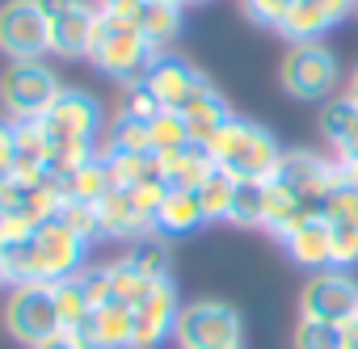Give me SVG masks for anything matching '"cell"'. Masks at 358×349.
<instances>
[{"label":"cell","mask_w":358,"mask_h":349,"mask_svg":"<svg viewBox=\"0 0 358 349\" xmlns=\"http://www.w3.org/2000/svg\"><path fill=\"white\" fill-rule=\"evenodd\" d=\"M241 9H245V17H249V22L278 30V22H282V17H287V9H291V0H241Z\"/></svg>","instance_id":"obj_37"},{"label":"cell","mask_w":358,"mask_h":349,"mask_svg":"<svg viewBox=\"0 0 358 349\" xmlns=\"http://www.w3.org/2000/svg\"><path fill=\"white\" fill-rule=\"evenodd\" d=\"M148 89H152V97L160 101V110H177L182 114L194 97H203L207 89H215L190 59H182V55H160L156 64H152V72H148V80H143Z\"/></svg>","instance_id":"obj_12"},{"label":"cell","mask_w":358,"mask_h":349,"mask_svg":"<svg viewBox=\"0 0 358 349\" xmlns=\"http://www.w3.org/2000/svg\"><path fill=\"white\" fill-rule=\"evenodd\" d=\"M320 135H324V143L333 147L337 160L358 156V101H350L345 93L329 97L324 110H320Z\"/></svg>","instance_id":"obj_19"},{"label":"cell","mask_w":358,"mask_h":349,"mask_svg":"<svg viewBox=\"0 0 358 349\" xmlns=\"http://www.w3.org/2000/svg\"><path fill=\"white\" fill-rule=\"evenodd\" d=\"M148 135H152V151H177V147L194 143L186 118L177 114V110H160V114H152V118H148Z\"/></svg>","instance_id":"obj_28"},{"label":"cell","mask_w":358,"mask_h":349,"mask_svg":"<svg viewBox=\"0 0 358 349\" xmlns=\"http://www.w3.org/2000/svg\"><path fill=\"white\" fill-rule=\"evenodd\" d=\"M320 215H324L329 223H358V190L341 181V186L320 202Z\"/></svg>","instance_id":"obj_34"},{"label":"cell","mask_w":358,"mask_h":349,"mask_svg":"<svg viewBox=\"0 0 358 349\" xmlns=\"http://www.w3.org/2000/svg\"><path fill=\"white\" fill-rule=\"evenodd\" d=\"M341 349H358V315H350L341 324Z\"/></svg>","instance_id":"obj_43"},{"label":"cell","mask_w":358,"mask_h":349,"mask_svg":"<svg viewBox=\"0 0 358 349\" xmlns=\"http://www.w3.org/2000/svg\"><path fill=\"white\" fill-rule=\"evenodd\" d=\"M89 59H93L97 72H106L110 80H118L122 89H131V84H143L148 80V72L160 59V51L143 38V30L118 26L110 17H101V9H97V30H93Z\"/></svg>","instance_id":"obj_2"},{"label":"cell","mask_w":358,"mask_h":349,"mask_svg":"<svg viewBox=\"0 0 358 349\" xmlns=\"http://www.w3.org/2000/svg\"><path fill=\"white\" fill-rule=\"evenodd\" d=\"M59 93H64V80L43 59H17L0 76V105H5V114L13 122L43 118L59 101Z\"/></svg>","instance_id":"obj_4"},{"label":"cell","mask_w":358,"mask_h":349,"mask_svg":"<svg viewBox=\"0 0 358 349\" xmlns=\"http://www.w3.org/2000/svg\"><path fill=\"white\" fill-rule=\"evenodd\" d=\"M299 315L341 328L350 315H358V278H350V269H337V265L312 274L299 295Z\"/></svg>","instance_id":"obj_9"},{"label":"cell","mask_w":358,"mask_h":349,"mask_svg":"<svg viewBox=\"0 0 358 349\" xmlns=\"http://www.w3.org/2000/svg\"><path fill=\"white\" fill-rule=\"evenodd\" d=\"M316 207H308L295 190H287L282 181H266V219H262V228L270 232V236H287V232H295L308 215H312Z\"/></svg>","instance_id":"obj_20"},{"label":"cell","mask_w":358,"mask_h":349,"mask_svg":"<svg viewBox=\"0 0 358 349\" xmlns=\"http://www.w3.org/2000/svg\"><path fill=\"white\" fill-rule=\"evenodd\" d=\"M148 5H173V9H182V5H190V0H148Z\"/></svg>","instance_id":"obj_48"},{"label":"cell","mask_w":358,"mask_h":349,"mask_svg":"<svg viewBox=\"0 0 358 349\" xmlns=\"http://www.w3.org/2000/svg\"><path fill=\"white\" fill-rule=\"evenodd\" d=\"M55 219H64L85 244H97V240H106L101 236V219H97V207L93 202H76V198H64V207H59V215Z\"/></svg>","instance_id":"obj_32"},{"label":"cell","mask_w":358,"mask_h":349,"mask_svg":"<svg viewBox=\"0 0 358 349\" xmlns=\"http://www.w3.org/2000/svg\"><path fill=\"white\" fill-rule=\"evenodd\" d=\"M38 122H43V131H47L51 143H76V139H93V143H97V135H101V126H106L97 97H89V93H80V89H64L59 101H55Z\"/></svg>","instance_id":"obj_11"},{"label":"cell","mask_w":358,"mask_h":349,"mask_svg":"<svg viewBox=\"0 0 358 349\" xmlns=\"http://www.w3.org/2000/svg\"><path fill=\"white\" fill-rule=\"evenodd\" d=\"M341 93H345L350 101H358V64L350 68V76H345V89H341Z\"/></svg>","instance_id":"obj_45"},{"label":"cell","mask_w":358,"mask_h":349,"mask_svg":"<svg viewBox=\"0 0 358 349\" xmlns=\"http://www.w3.org/2000/svg\"><path fill=\"white\" fill-rule=\"evenodd\" d=\"M110 282H114V299H118V303H127V307H135V303L156 286V282H152V278L131 261V257L110 261Z\"/></svg>","instance_id":"obj_27"},{"label":"cell","mask_w":358,"mask_h":349,"mask_svg":"<svg viewBox=\"0 0 358 349\" xmlns=\"http://www.w3.org/2000/svg\"><path fill=\"white\" fill-rule=\"evenodd\" d=\"M182 118H186V126H190V139L207 147V143L215 139V131L232 118V110H228V101H224L215 89H207L203 97H194V101L182 110Z\"/></svg>","instance_id":"obj_23"},{"label":"cell","mask_w":358,"mask_h":349,"mask_svg":"<svg viewBox=\"0 0 358 349\" xmlns=\"http://www.w3.org/2000/svg\"><path fill=\"white\" fill-rule=\"evenodd\" d=\"M34 349H76L68 336H55V341H43V345H34Z\"/></svg>","instance_id":"obj_46"},{"label":"cell","mask_w":358,"mask_h":349,"mask_svg":"<svg viewBox=\"0 0 358 349\" xmlns=\"http://www.w3.org/2000/svg\"><path fill=\"white\" fill-rule=\"evenodd\" d=\"M47 22H51V55L64 59H80L93 47V30H97V9L89 0H38Z\"/></svg>","instance_id":"obj_10"},{"label":"cell","mask_w":358,"mask_h":349,"mask_svg":"<svg viewBox=\"0 0 358 349\" xmlns=\"http://www.w3.org/2000/svg\"><path fill=\"white\" fill-rule=\"evenodd\" d=\"M232 198H236V181L228 177V172H220V168L199 186V202H203V211H207V223L228 219V215H232Z\"/></svg>","instance_id":"obj_30"},{"label":"cell","mask_w":358,"mask_h":349,"mask_svg":"<svg viewBox=\"0 0 358 349\" xmlns=\"http://www.w3.org/2000/svg\"><path fill=\"white\" fill-rule=\"evenodd\" d=\"M291 345L295 349H341V328L337 324H324V320L299 315V324L291 332Z\"/></svg>","instance_id":"obj_33"},{"label":"cell","mask_w":358,"mask_h":349,"mask_svg":"<svg viewBox=\"0 0 358 349\" xmlns=\"http://www.w3.org/2000/svg\"><path fill=\"white\" fill-rule=\"evenodd\" d=\"M76 278H80V286H85V295H89V307H93V311H97V307H106V303H114L110 265H85Z\"/></svg>","instance_id":"obj_35"},{"label":"cell","mask_w":358,"mask_h":349,"mask_svg":"<svg viewBox=\"0 0 358 349\" xmlns=\"http://www.w3.org/2000/svg\"><path fill=\"white\" fill-rule=\"evenodd\" d=\"M203 223H207V211L199 202V190H169L156 211V236H164V240L194 236Z\"/></svg>","instance_id":"obj_18"},{"label":"cell","mask_w":358,"mask_h":349,"mask_svg":"<svg viewBox=\"0 0 358 349\" xmlns=\"http://www.w3.org/2000/svg\"><path fill=\"white\" fill-rule=\"evenodd\" d=\"M0 51L13 64L51 55V22L38 0H5L0 5Z\"/></svg>","instance_id":"obj_7"},{"label":"cell","mask_w":358,"mask_h":349,"mask_svg":"<svg viewBox=\"0 0 358 349\" xmlns=\"http://www.w3.org/2000/svg\"><path fill=\"white\" fill-rule=\"evenodd\" d=\"M122 110L135 114V118H152V114H160V101L152 97L148 84H131V89L122 93Z\"/></svg>","instance_id":"obj_39"},{"label":"cell","mask_w":358,"mask_h":349,"mask_svg":"<svg viewBox=\"0 0 358 349\" xmlns=\"http://www.w3.org/2000/svg\"><path fill=\"white\" fill-rule=\"evenodd\" d=\"M207 151H211L215 168L228 172L232 181H274V172L282 164L278 139L266 126H257L249 118H236V114L215 131Z\"/></svg>","instance_id":"obj_1"},{"label":"cell","mask_w":358,"mask_h":349,"mask_svg":"<svg viewBox=\"0 0 358 349\" xmlns=\"http://www.w3.org/2000/svg\"><path fill=\"white\" fill-rule=\"evenodd\" d=\"M13 160H17V126L13 118H0V177L13 172Z\"/></svg>","instance_id":"obj_41"},{"label":"cell","mask_w":358,"mask_h":349,"mask_svg":"<svg viewBox=\"0 0 358 349\" xmlns=\"http://www.w3.org/2000/svg\"><path fill=\"white\" fill-rule=\"evenodd\" d=\"M114 151H152L148 118H135V114L118 110L97 135V156H114Z\"/></svg>","instance_id":"obj_21"},{"label":"cell","mask_w":358,"mask_h":349,"mask_svg":"<svg viewBox=\"0 0 358 349\" xmlns=\"http://www.w3.org/2000/svg\"><path fill=\"white\" fill-rule=\"evenodd\" d=\"M262 219H266V181H236V198H232L228 223L262 228Z\"/></svg>","instance_id":"obj_29"},{"label":"cell","mask_w":358,"mask_h":349,"mask_svg":"<svg viewBox=\"0 0 358 349\" xmlns=\"http://www.w3.org/2000/svg\"><path fill=\"white\" fill-rule=\"evenodd\" d=\"M93 207H97V219H101V236H106V240H127V244H135V240H143V236H156V223L135 207L131 190H110V194H101Z\"/></svg>","instance_id":"obj_16"},{"label":"cell","mask_w":358,"mask_h":349,"mask_svg":"<svg viewBox=\"0 0 358 349\" xmlns=\"http://www.w3.org/2000/svg\"><path fill=\"white\" fill-rule=\"evenodd\" d=\"M164 194H169V186L164 181H143V186H131V198H135V207L156 223V211H160V202H164Z\"/></svg>","instance_id":"obj_40"},{"label":"cell","mask_w":358,"mask_h":349,"mask_svg":"<svg viewBox=\"0 0 358 349\" xmlns=\"http://www.w3.org/2000/svg\"><path fill=\"white\" fill-rule=\"evenodd\" d=\"M274 181H282V186L295 190L308 207L320 211V202L341 186V160H337V156L308 151V147H295V151H282V164H278V172H274Z\"/></svg>","instance_id":"obj_8"},{"label":"cell","mask_w":358,"mask_h":349,"mask_svg":"<svg viewBox=\"0 0 358 349\" xmlns=\"http://www.w3.org/2000/svg\"><path fill=\"white\" fill-rule=\"evenodd\" d=\"M190 5H207V0H190Z\"/></svg>","instance_id":"obj_49"},{"label":"cell","mask_w":358,"mask_h":349,"mask_svg":"<svg viewBox=\"0 0 358 349\" xmlns=\"http://www.w3.org/2000/svg\"><path fill=\"white\" fill-rule=\"evenodd\" d=\"M341 181L358 190V156H345V160H341Z\"/></svg>","instance_id":"obj_44"},{"label":"cell","mask_w":358,"mask_h":349,"mask_svg":"<svg viewBox=\"0 0 358 349\" xmlns=\"http://www.w3.org/2000/svg\"><path fill=\"white\" fill-rule=\"evenodd\" d=\"M5 328H9L13 341H22L30 349L43 345V341L64 336V320H59L51 282H22V286H13V295L5 303Z\"/></svg>","instance_id":"obj_5"},{"label":"cell","mask_w":358,"mask_h":349,"mask_svg":"<svg viewBox=\"0 0 358 349\" xmlns=\"http://www.w3.org/2000/svg\"><path fill=\"white\" fill-rule=\"evenodd\" d=\"M51 290H55V307H59L64 332L80 328V324L93 315V307H89V295H85V286H80V278H76V274H72V278H59V282H51Z\"/></svg>","instance_id":"obj_26"},{"label":"cell","mask_w":358,"mask_h":349,"mask_svg":"<svg viewBox=\"0 0 358 349\" xmlns=\"http://www.w3.org/2000/svg\"><path fill=\"white\" fill-rule=\"evenodd\" d=\"M131 311H135V341H131V349H160V345L173 336V328H177V311H182L173 278L156 282V286H152Z\"/></svg>","instance_id":"obj_13"},{"label":"cell","mask_w":358,"mask_h":349,"mask_svg":"<svg viewBox=\"0 0 358 349\" xmlns=\"http://www.w3.org/2000/svg\"><path fill=\"white\" fill-rule=\"evenodd\" d=\"M156 156H160V177L169 190H199L215 172V160L203 143H186L177 151H156Z\"/></svg>","instance_id":"obj_17"},{"label":"cell","mask_w":358,"mask_h":349,"mask_svg":"<svg viewBox=\"0 0 358 349\" xmlns=\"http://www.w3.org/2000/svg\"><path fill=\"white\" fill-rule=\"evenodd\" d=\"M64 336L76 349H131V341H135V311L114 299V303L97 307L80 328H72Z\"/></svg>","instance_id":"obj_14"},{"label":"cell","mask_w":358,"mask_h":349,"mask_svg":"<svg viewBox=\"0 0 358 349\" xmlns=\"http://www.w3.org/2000/svg\"><path fill=\"white\" fill-rule=\"evenodd\" d=\"M333 265L337 269L358 265V223H333Z\"/></svg>","instance_id":"obj_36"},{"label":"cell","mask_w":358,"mask_h":349,"mask_svg":"<svg viewBox=\"0 0 358 349\" xmlns=\"http://www.w3.org/2000/svg\"><path fill=\"white\" fill-rule=\"evenodd\" d=\"M139 30H143V38L164 55V51L177 43V34H182V9H173V5H148Z\"/></svg>","instance_id":"obj_25"},{"label":"cell","mask_w":358,"mask_h":349,"mask_svg":"<svg viewBox=\"0 0 358 349\" xmlns=\"http://www.w3.org/2000/svg\"><path fill=\"white\" fill-rule=\"evenodd\" d=\"M59 186H64V198H76V202H97L101 194H110V190H114L101 156H93V160H85L80 168H72Z\"/></svg>","instance_id":"obj_24"},{"label":"cell","mask_w":358,"mask_h":349,"mask_svg":"<svg viewBox=\"0 0 358 349\" xmlns=\"http://www.w3.org/2000/svg\"><path fill=\"white\" fill-rule=\"evenodd\" d=\"M329 30H333V17L316 5V0H291L287 17L278 22V34L287 43H324Z\"/></svg>","instance_id":"obj_22"},{"label":"cell","mask_w":358,"mask_h":349,"mask_svg":"<svg viewBox=\"0 0 358 349\" xmlns=\"http://www.w3.org/2000/svg\"><path fill=\"white\" fill-rule=\"evenodd\" d=\"M228 349H245V345H228Z\"/></svg>","instance_id":"obj_50"},{"label":"cell","mask_w":358,"mask_h":349,"mask_svg":"<svg viewBox=\"0 0 358 349\" xmlns=\"http://www.w3.org/2000/svg\"><path fill=\"white\" fill-rule=\"evenodd\" d=\"M173 341L182 349H228L245 345V320L224 299H194L177 311Z\"/></svg>","instance_id":"obj_3"},{"label":"cell","mask_w":358,"mask_h":349,"mask_svg":"<svg viewBox=\"0 0 358 349\" xmlns=\"http://www.w3.org/2000/svg\"><path fill=\"white\" fill-rule=\"evenodd\" d=\"M127 257H131L152 282H164V278H169V244H164V236H143V240H135Z\"/></svg>","instance_id":"obj_31"},{"label":"cell","mask_w":358,"mask_h":349,"mask_svg":"<svg viewBox=\"0 0 358 349\" xmlns=\"http://www.w3.org/2000/svg\"><path fill=\"white\" fill-rule=\"evenodd\" d=\"M316 5H320V9L333 17V26H337V22H345V17L358 9V0H316Z\"/></svg>","instance_id":"obj_42"},{"label":"cell","mask_w":358,"mask_h":349,"mask_svg":"<svg viewBox=\"0 0 358 349\" xmlns=\"http://www.w3.org/2000/svg\"><path fill=\"white\" fill-rule=\"evenodd\" d=\"M5 282H13V278H9V253L0 248V286H5Z\"/></svg>","instance_id":"obj_47"},{"label":"cell","mask_w":358,"mask_h":349,"mask_svg":"<svg viewBox=\"0 0 358 349\" xmlns=\"http://www.w3.org/2000/svg\"><path fill=\"white\" fill-rule=\"evenodd\" d=\"M97 9H101V17H110V22H118V26H135V30H139L148 0H101Z\"/></svg>","instance_id":"obj_38"},{"label":"cell","mask_w":358,"mask_h":349,"mask_svg":"<svg viewBox=\"0 0 358 349\" xmlns=\"http://www.w3.org/2000/svg\"><path fill=\"white\" fill-rule=\"evenodd\" d=\"M282 248L295 265H303L308 274H320V269H333V223L312 211L295 232L282 236Z\"/></svg>","instance_id":"obj_15"},{"label":"cell","mask_w":358,"mask_h":349,"mask_svg":"<svg viewBox=\"0 0 358 349\" xmlns=\"http://www.w3.org/2000/svg\"><path fill=\"white\" fill-rule=\"evenodd\" d=\"M278 80L287 89V97L295 101H329L337 93V59L324 43H291L278 68Z\"/></svg>","instance_id":"obj_6"}]
</instances>
